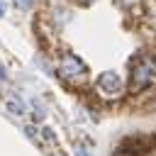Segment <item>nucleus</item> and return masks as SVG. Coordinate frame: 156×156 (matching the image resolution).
I'll return each mask as SVG.
<instances>
[{"label": "nucleus", "mask_w": 156, "mask_h": 156, "mask_svg": "<svg viewBox=\"0 0 156 156\" xmlns=\"http://www.w3.org/2000/svg\"><path fill=\"white\" fill-rule=\"evenodd\" d=\"M117 7H122L124 12H134V10H144V0H115Z\"/></svg>", "instance_id": "3"}, {"label": "nucleus", "mask_w": 156, "mask_h": 156, "mask_svg": "<svg viewBox=\"0 0 156 156\" xmlns=\"http://www.w3.org/2000/svg\"><path fill=\"white\" fill-rule=\"evenodd\" d=\"M76 156H90L85 146H76Z\"/></svg>", "instance_id": "6"}, {"label": "nucleus", "mask_w": 156, "mask_h": 156, "mask_svg": "<svg viewBox=\"0 0 156 156\" xmlns=\"http://www.w3.org/2000/svg\"><path fill=\"white\" fill-rule=\"evenodd\" d=\"M95 90L100 98H122L127 90V83L117 71H105L95 78Z\"/></svg>", "instance_id": "2"}, {"label": "nucleus", "mask_w": 156, "mask_h": 156, "mask_svg": "<svg viewBox=\"0 0 156 156\" xmlns=\"http://www.w3.org/2000/svg\"><path fill=\"white\" fill-rule=\"evenodd\" d=\"M2 15H5V7H2V2H0V17H2Z\"/></svg>", "instance_id": "9"}, {"label": "nucleus", "mask_w": 156, "mask_h": 156, "mask_svg": "<svg viewBox=\"0 0 156 156\" xmlns=\"http://www.w3.org/2000/svg\"><path fill=\"white\" fill-rule=\"evenodd\" d=\"M15 5H17L20 10H29V7L34 5V0H15Z\"/></svg>", "instance_id": "5"}, {"label": "nucleus", "mask_w": 156, "mask_h": 156, "mask_svg": "<svg viewBox=\"0 0 156 156\" xmlns=\"http://www.w3.org/2000/svg\"><path fill=\"white\" fill-rule=\"evenodd\" d=\"M7 105H10V110H12V112H15V115H24V107H22V105H20V102H17V100H10V102H7Z\"/></svg>", "instance_id": "4"}, {"label": "nucleus", "mask_w": 156, "mask_h": 156, "mask_svg": "<svg viewBox=\"0 0 156 156\" xmlns=\"http://www.w3.org/2000/svg\"><path fill=\"white\" fill-rule=\"evenodd\" d=\"M56 76L66 85L78 88V85L88 83V66L76 54H61V56H56Z\"/></svg>", "instance_id": "1"}, {"label": "nucleus", "mask_w": 156, "mask_h": 156, "mask_svg": "<svg viewBox=\"0 0 156 156\" xmlns=\"http://www.w3.org/2000/svg\"><path fill=\"white\" fill-rule=\"evenodd\" d=\"M0 80H5V68H2V63H0Z\"/></svg>", "instance_id": "8"}, {"label": "nucleus", "mask_w": 156, "mask_h": 156, "mask_svg": "<svg viewBox=\"0 0 156 156\" xmlns=\"http://www.w3.org/2000/svg\"><path fill=\"white\" fill-rule=\"evenodd\" d=\"M73 2H76V5H83V7H85V5H93L95 0H73Z\"/></svg>", "instance_id": "7"}]
</instances>
